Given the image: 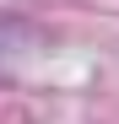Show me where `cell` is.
Returning <instances> with one entry per match:
<instances>
[]
</instances>
